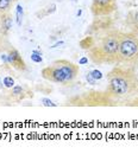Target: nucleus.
Segmentation results:
<instances>
[{
  "label": "nucleus",
  "instance_id": "nucleus-22",
  "mask_svg": "<svg viewBox=\"0 0 138 154\" xmlns=\"http://www.w3.org/2000/svg\"><path fill=\"white\" fill-rule=\"evenodd\" d=\"M81 13H82V11H81V10H79V11H78V13H76V14H78V17H80V16H81Z\"/></svg>",
  "mask_w": 138,
  "mask_h": 154
},
{
  "label": "nucleus",
  "instance_id": "nucleus-8",
  "mask_svg": "<svg viewBox=\"0 0 138 154\" xmlns=\"http://www.w3.org/2000/svg\"><path fill=\"white\" fill-rule=\"evenodd\" d=\"M125 24L130 27L131 32L136 33L138 36V10L137 11H130L127 13V17L125 19Z\"/></svg>",
  "mask_w": 138,
  "mask_h": 154
},
{
  "label": "nucleus",
  "instance_id": "nucleus-3",
  "mask_svg": "<svg viewBox=\"0 0 138 154\" xmlns=\"http://www.w3.org/2000/svg\"><path fill=\"white\" fill-rule=\"evenodd\" d=\"M40 75L44 79L53 83L69 84L79 75V65L67 59H59L51 65L43 68Z\"/></svg>",
  "mask_w": 138,
  "mask_h": 154
},
{
  "label": "nucleus",
  "instance_id": "nucleus-2",
  "mask_svg": "<svg viewBox=\"0 0 138 154\" xmlns=\"http://www.w3.org/2000/svg\"><path fill=\"white\" fill-rule=\"evenodd\" d=\"M118 30H108L100 37H87L82 42H87V45H81L82 49L87 50L89 59L94 64H118Z\"/></svg>",
  "mask_w": 138,
  "mask_h": 154
},
{
  "label": "nucleus",
  "instance_id": "nucleus-17",
  "mask_svg": "<svg viewBox=\"0 0 138 154\" xmlns=\"http://www.w3.org/2000/svg\"><path fill=\"white\" fill-rule=\"evenodd\" d=\"M86 79H87V82H88L89 84H92V85H95V84H97V79H94L93 77L91 76V74H89V72L86 75Z\"/></svg>",
  "mask_w": 138,
  "mask_h": 154
},
{
  "label": "nucleus",
  "instance_id": "nucleus-20",
  "mask_svg": "<svg viewBox=\"0 0 138 154\" xmlns=\"http://www.w3.org/2000/svg\"><path fill=\"white\" fill-rule=\"evenodd\" d=\"M62 44H63V42H59V43L54 44V46H51V48H56V46H59V45H62Z\"/></svg>",
  "mask_w": 138,
  "mask_h": 154
},
{
  "label": "nucleus",
  "instance_id": "nucleus-23",
  "mask_svg": "<svg viewBox=\"0 0 138 154\" xmlns=\"http://www.w3.org/2000/svg\"><path fill=\"white\" fill-rule=\"evenodd\" d=\"M2 87V84H1V78H0V88Z\"/></svg>",
  "mask_w": 138,
  "mask_h": 154
},
{
  "label": "nucleus",
  "instance_id": "nucleus-5",
  "mask_svg": "<svg viewBox=\"0 0 138 154\" xmlns=\"http://www.w3.org/2000/svg\"><path fill=\"white\" fill-rule=\"evenodd\" d=\"M117 10V0H93L91 11L95 17H105L112 14Z\"/></svg>",
  "mask_w": 138,
  "mask_h": 154
},
{
  "label": "nucleus",
  "instance_id": "nucleus-12",
  "mask_svg": "<svg viewBox=\"0 0 138 154\" xmlns=\"http://www.w3.org/2000/svg\"><path fill=\"white\" fill-rule=\"evenodd\" d=\"M31 60L35 62V63H42L43 62V58H42V52L35 50L31 52Z\"/></svg>",
  "mask_w": 138,
  "mask_h": 154
},
{
  "label": "nucleus",
  "instance_id": "nucleus-15",
  "mask_svg": "<svg viewBox=\"0 0 138 154\" xmlns=\"http://www.w3.org/2000/svg\"><path fill=\"white\" fill-rule=\"evenodd\" d=\"M48 8H49V10H47L45 16H49V14H51V13H54V12L56 11V4H51L50 6H48Z\"/></svg>",
  "mask_w": 138,
  "mask_h": 154
},
{
  "label": "nucleus",
  "instance_id": "nucleus-13",
  "mask_svg": "<svg viewBox=\"0 0 138 154\" xmlns=\"http://www.w3.org/2000/svg\"><path fill=\"white\" fill-rule=\"evenodd\" d=\"M89 74H91V76L93 77L94 79H97V81H99V79H102V77H104L102 72H101L100 70H98V69H94V70H92Z\"/></svg>",
  "mask_w": 138,
  "mask_h": 154
},
{
  "label": "nucleus",
  "instance_id": "nucleus-6",
  "mask_svg": "<svg viewBox=\"0 0 138 154\" xmlns=\"http://www.w3.org/2000/svg\"><path fill=\"white\" fill-rule=\"evenodd\" d=\"M7 59H8V64H11L14 69L19 70V71H25L26 70V65L24 59L21 58L20 54L16 49H11L10 52L7 54Z\"/></svg>",
  "mask_w": 138,
  "mask_h": 154
},
{
  "label": "nucleus",
  "instance_id": "nucleus-18",
  "mask_svg": "<svg viewBox=\"0 0 138 154\" xmlns=\"http://www.w3.org/2000/svg\"><path fill=\"white\" fill-rule=\"evenodd\" d=\"M87 63H88V57H87V56H83V57L79 60V65H85V64H87Z\"/></svg>",
  "mask_w": 138,
  "mask_h": 154
},
{
  "label": "nucleus",
  "instance_id": "nucleus-4",
  "mask_svg": "<svg viewBox=\"0 0 138 154\" xmlns=\"http://www.w3.org/2000/svg\"><path fill=\"white\" fill-rule=\"evenodd\" d=\"M118 64L135 68L138 65V36L133 32H120Z\"/></svg>",
  "mask_w": 138,
  "mask_h": 154
},
{
  "label": "nucleus",
  "instance_id": "nucleus-7",
  "mask_svg": "<svg viewBox=\"0 0 138 154\" xmlns=\"http://www.w3.org/2000/svg\"><path fill=\"white\" fill-rule=\"evenodd\" d=\"M12 27V16L10 12L0 16V33L7 35Z\"/></svg>",
  "mask_w": 138,
  "mask_h": 154
},
{
  "label": "nucleus",
  "instance_id": "nucleus-9",
  "mask_svg": "<svg viewBox=\"0 0 138 154\" xmlns=\"http://www.w3.org/2000/svg\"><path fill=\"white\" fill-rule=\"evenodd\" d=\"M25 94L26 93H25V90H24V88L21 85H14V87H12L11 88V91H10V96L12 97L14 101H17V102H19L23 98H25V96H26Z\"/></svg>",
  "mask_w": 138,
  "mask_h": 154
},
{
  "label": "nucleus",
  "instance_id": "nucleus-1",
  "mask_svg": "<svg viewBox=\"0 0 138 154\" xmlns=\"http://www.w3.org/2000/svg\"><path fill=\"white\" fill-rule=\"evenodd\" d=\"M106 94L110 98L131 101L138 95V75L132 66L116 65L107 74Z\"/></svg>",
  "mask_w": 138,
  "mask_h": 154
},
{
  "label": "nucleus",
  "instance_id": "nucleus-21",
  "mask_svg": "<svg viewBox=\"0 0 138 154\" xmlns=\"http://www.w3.org/2000/svg\"><path fill=\"white\" fill-rule=\"evenodd\" d=\"M8 1H10V2H12V4H13V5H14V4H16V2H17V1H18V0H8Z\"/></svg>",
  "mask_w": 138,
  "mask_h": 154
},
{
  "label": "nucleus",
  "instance_id": "nucleus-11",
  "mask_svg": "<svg viewBox=\"0 0 138 154\" xmlns=\"http://www.w3.org/2000/svg\"><path fill=\"white\" fill-rule=\"evenodd\" d=\"M2 85L5 87V88H12V87H14V79H13V77L12 76H5L4 77V79H2Z\"/></svg>",
  "mask_w": 138,
  "mask_h": 154
},
{
  "label": "nucleus",
  "instance_id": "nucleus-14",
  "mask_svg": "<svg viewBox=\"0 0 138 154\" xmlns=\"http://www.w3.org/2000/svg\"><path fill=\"white\" fill-rule=\"evenodd\" d=\"M40 102H42L43 106H45V107H57V104L54 103V102H53L51 100H49V98H42Z\"/></svg>",
  "mask_w": 138,
  "mask_h": 154
},
{
  "label": "nucleus",
  "instance_id": "nucleus-19",
  "mask_svg": "<svg viewBox=\"0 0 138 154\" xmlns=\"http://www.w3.org/2000/svg\"><path fill=\"white\" fill-rule=\"evenodd\" d=\"M1 60L4 62V64H8V59H7V55H1Z\"/></svg>",
  "mask_w": 138,
  "mask_h": 154
},
{
  "label": "nucleus",
  "instance_id": "nucleus-16",
  "mask_svg": "<svg viewBox=\"0 0 138 154\" xmlns=\"http://www.w3.org/2000/svg\"><path fill=\"white\" fill-rule=\"evenodd\" d=\"M127 106H130V107H138V95L133 97L131 101H129Z\"/></svg>",
  "mask_w": 138,
  "mask_h": 154
},
{
  "label": "nucleus",
  "instance_id": "nucleus-10",
  "mask_svg": "<svg viewBox=\"0 0 138 154\" xmlns=\"http://www.w3.org/2000/svg\"><path fill=\"white\" fill-rule=\"evenodd\" d=\"M23 16H24L23 6L20 4H17V7H16V20H17V25L18 26H21V24H23Z\"/></svg>",
  "mask_w": 138,
  "mask_h": 154
}]
</instances>
